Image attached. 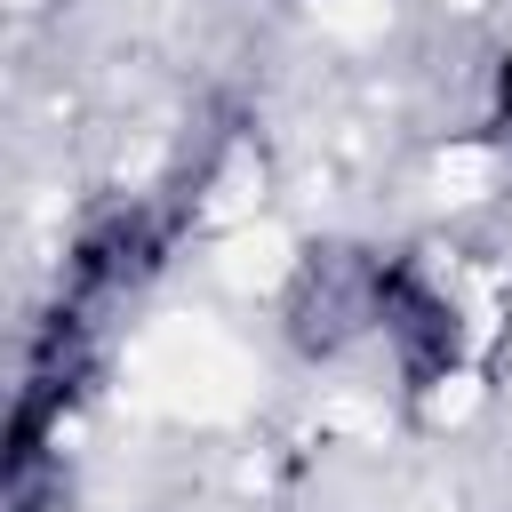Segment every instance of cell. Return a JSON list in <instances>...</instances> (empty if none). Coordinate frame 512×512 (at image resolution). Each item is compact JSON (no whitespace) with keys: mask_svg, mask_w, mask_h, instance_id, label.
Returning a JSON list of instances; mask_svg holds the SVG:
<instances>
[{"mask_svg":"<svg viewBox=\"0 0 512 512\" xmlns=\"http://www.w3.org/2000/svg\"><path fill=\"white\" fill-rule=\"evenodd\" d=\"M368 344L384 352L408 400H432L472 376L480 320H472V296L424 248H392V256H368Z\"/></svg>","mask_w":512,"mask_h":512,"instance_id":"cell-1","label":"cell"},{"mask_svg":"<svg viewBox=\"0 0 512 512\" xmlns=\"http://www.w3.org/2000/svg\"><path fill=\"white\" fill-rule=\"evenodd\" d=\"M480 128H488V144L512 152V16H504L496 48H488V64H480Z\"/></svg>","mask_w":512,"mask_h":512,"instance_id":"cell-2","label":"cell"}]
</instances>
